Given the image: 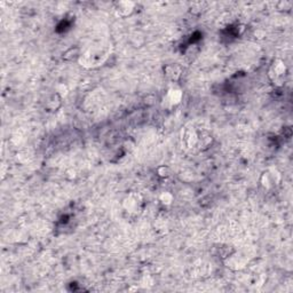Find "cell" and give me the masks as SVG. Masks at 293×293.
Masks as SVG:
<instances>
[{
    "label": "cell",
    "instance_id": "obj_8",
    "mask_svg": "<svg viewBox=\"0 0 293 293\" xmlns=\"http://www.w3.org/2000/svg\"><path fill=\"white\" fill-rule=\"evenodd\" d=\"M137 3L131 2V0H122L115 4V12L119 18L126 19L133 15L137 11Z\"/></svg>",
    "mask_w": 293,
    "mask_h": 293
},
{
    "label": "cell",
    "instance_id": "obj_2",
    "mask_svg": "<svg viewBox=\"0 0 293 293\" xmlns=\"http://www.w3.org/2000/svg\"><path fill=\"white\" fill-rule=\"evenodd\" d=\"M146 200L140 192L132 191L123 198L122 211L127 219H138L146 210Z\"/></svg>",
    "mask_w": 293,
    "mask_h": 293
},
{
    "label": "cell",
    "instance_id": "obj_5",
    "mask_svg": "<svg viewBox=\"0 0 293 293\" xmlns=\"http://www.w3.org/2000/svg\"><path fill=\"white\" fill-rule=\"evenodd\" d=\"M183 96H184L183 89L177 84H172L163 94L162 101H160L162 108L168 111L174 110L182 103Z\"/></svg>",
    "mask_w": 293,
    "mask_h": 293
},
{
    "label": "cell",
    "instance_id": "obj_16",
    "mask_svg": "<svg viewBox=\"0 0 293 293\" xmlns=\"http://www.w3.org/2000/svg\"><path fill=\"white\" fill-rule=\"evenodd\" d=\"M70 92V88L67 82H59V84H56L55 86V93L59 94L61 97H67L68 94Z\"/></svg>",
    "mask_w": 293,
    "mask_h": 293
},
{
    "label": "cell",
    "instance_id": "obj_10",
    "mask_svg": "<svg viewBox=\"0 0 293 293\" xmlns=\"http://www.w3.org/2000/svg\"><path fill=\"white\" fill-rule=\"evenodd\" d=\"M62 105H63V97H61L59 94L54 92L45 101V109L48 113H56L61 109Z\"/></svg>",
    "mask_w": 293,
    "mask_h": 293
},
{
    "label": "cell",
    "instance_id": "obj_3",
    "mask_svg": "<svg viewBox=\"0 0 293 293\" xmlns=\"http://www.w3.org/2000/svg\"><path fill=\"white\" fill-rule=\"evenodd\" d=\"M180 143L182 149L188 152L198 151L200 144V130L192 124H187L180 132Z\"/></svg>",
    "mask_w": 293,
    "mask_h": 293
},
{
    "label": "cell",
    "instance_id": "obj_9",
    "mask_svg": "<svg viewBox=\"0 0 293 293\" xmlns=\"http://www.w3.org/2000/svg\"><path fill=\"white\" fill-rule=\"evenodd\" d=\"M163 73L167 80H170L172 84H177V81L182 77L183 70L177 63H168L164 65Z\"/></svg>",
    "mask_w": 293,
    "mask_h": 293
},
{
    "label": "cell",
    "instance_id": "obj_1",
    "mask_svg": "<svg viewBox=\"0 0 293 293\" xmlns=\"http://www.w3.org/2000/svg\"><path fill=\"white\" fill-rule=\"evenodd\" d=\"M111 51L113 48L109 43L102 41V43L92 44L82 49L78 63L85 69H96L108 61Z\"/></svg>",
    "mask_w": 293,
    "mask_h": 293
},
{
    "label": "cell",
    "instance_id": "obj_6",
    "mask_svg": "<svg viewBox=\"0 0 293 293\" xmlns=\"http://www.w3.org/2000/svg\"><path fill=\"white\" fill-rule=\"evenodd\" d=\"M282 182V173L275 166L263 170L259 177V183L265 191H273Z\"/></svg>",
    "mask_w": 293,
    "mask_h": 293
},
{
    "label": "cell",
    "instance_id": "obj_4",
    "mask_svg": "<svg viewBox=\"0 0 293 293\" xmlns=\"http://www.w3.org/2000/svg\"><path fill=\"white\" fill-rule=\"evenodd\" d=\"M287 77L286 63L282 59H274L268 68V78L275 87H283Z\"/></svg>",
    "mask_w": 293,
    "mask_h": 293
},
{
    "label": "cell",
    "instance_id": "obj_14",
    "mask_svg": "<svg viewBox=\"0 0 293 293\" xmlns=\"http://www.w3.org/2000/svg\"><path fill=\"white\" fill-rule=\"evenodd\" d=\"M82 49L78 46H71L63 53V60L65 61H77L79 60Z\"/></svg>",
    "mask_w": 293,
    "mask_h": 293
},
{
    "label": "cell",
    "instance_id": "obj_11",
    "mask_svg": "<svg viewBox=\"0 0 293 293\" xmlns=\"http://www.w3.org/2000/svg\"><path fill=\"white\" fill-rule=\"evenodd\" d=\"M152 226H154L155 232L159 235L167 234L170 230V221L165 217H157Z\"/></svg>",
    "mask_w": 293,
    "mask_h": 293
},
{
    "label": "cell",
    "instance_id": "obj_13",
    "mask_svg": "<svg viewBox=\"0 0 293 293\" xmlns=\"http://www.w3.org/2000/svg\"><path fill=\"white\" fill-rule=\"evenodd\" d=\"M213 143L212 135L206 131H200V144H198V151H203L209 149Z\"/></svg>",
    "mask_w": 293,
    "mask_h": 293
},
{
    "label": "cell",
    "instance_id": "obj_15",
    "mask_svg": "<svg viewBox=\"0 0 293 293\" xmlns=\"http://www.w3.org/2000/svg\"><path fill=\"white\" fill-rule=\"evenodd\" d=\"M156 175L160 177V179H168L172 176V170L167 165H160L156 168Z\"/></svg>",
    "mask_w": 293,
    "mask_h": 293
},
{
    "label": "cell",
    "instance_id": "obj_12",
    "mask_svg": "<svg viewBox=\"0 0 293 293\" xmlns=\"http://www.w3.org/2000/svg\"><path fill=\"white\" fill-rule=\"evenodd\" d=\"M157 200H158V203L163 206L164 209H168L171 208L174 203L175 201V197L173 195V192L170 190H163L159 192L158 197H157Z\"/></svg>",
    "mask_w": 293,
    "mask_h": 293
},
{
    "label": "cell",
    "instance_id": "obj_7",
    "mask_svg": "<svg viewBox=\"0 0 293 293\" xmlns=\"http://www.w3.org/2000/svg\"><path fill=\"white\" fill-rule=\"evenodd\" d=\"M224 262L227 268H229V269L235 271H238L244 269L247 266L249 260H247V257L245 254L235 250L232 254H229L228 257L224 260Z\"/></svg>",
    "mask_w": 293,
    "mask_h": 293
}]
</instances>
